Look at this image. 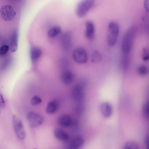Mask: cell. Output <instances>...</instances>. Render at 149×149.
<instances>
[{"label":"cell","instance_id":"cell-1","mask_svg":"<svg viewBox=\"0 0 149 149\" xmlns=\"http://www.w3.org/2000/svg\"><path fill=\"white\" fill-rule=\"evenodd\" d=\"M136 32V29L133 26L129 28L123 38L121 46L123 55H127L130 52Z\"/></svg>","mask_w":149,"mask_h":149},{"label":"cell","instance_id":"cell-2","mask_svg":"<svg viewBox=\"0 0 149 149\" xmlns=\"http://www.w3.org/2000/svg\"><path fill=\"white\" fill-rule=\"evenodd\" d=\"M95 0H81L78 3L76 8L77 16L82 18L84 17L94 6Z\"/></svg>","mask_w":149,"mask_h":149},{"label":"cell","instance_id":"cell-3","mask_svg":"<svg viewBox=\"0 0 149 149\" xmlns=\"http://www.w3.org/2000/svg\"><path fill=\"white\" fill-rule=\"evenodd\" d=\"M119 27L116 22H111L109 24L107 33V42L110 46L113 47L115 44L118 36Z\"/></svg>","mask_w":149,"mask_h":149},{"label":"cell","instance_id":"cell-4","mask_svg":"<svg viewBox=\"0 0 149 149\" xmlns=\"http://www.w3.org/2000/svg\"><path fill=\"white\" fill-rule=\"evenodd\" d=\"M16 13L14 8L9 5L2 6L0 10V16L3 20L11 21L15 18Z\"/></svg>","mask_w":149,"mask_h":149},{"label":"cell","instance_id":"cell-5","mask_svg":"<svg viewBox=\"0 0 149 149\" xmlns=\"http://www.w3.org/2000/svg\"><path fill=\"white\" fill-rule=\"evenodd\" d=\"M86 82L84 80L76 84L73 87L72 94L74 98L76 100L81 101L84 98Z\"/></svg>","mask_w":149,"mask_h":149},{"label":"cell","instance_id":"cell-6","mask_svg":"<svg viewBox=\"0 0 149 149\" xmlns=\"http://www.w3.org/2000/svg\"><path fill=\"white\" fill-rule=\"evenodd\" d=\"M26 119L30 126L34 128L42 124L44 122L43 118L39 114L33 111H30L27 114Z\"/></svg>","mask_w":149,"mask_h":149},{"label":"cell","instance_id":"cell-7","mask_svg":"<svg viewBox=\"0 0 149 149\" xmlns=\"http://www.w3.org/2000/svg\"><path fill=\"white\" fill-rule=\"evenodd\" d=\"M73 60L79 64H84L88 60V55L85 50L83 48L78 47L75 48L72 54Z\"/></svg>","mask_w":149,"mask_h":149},{"label":"cell","instance_id":"cell-8","mask_svg":"<svg viewBox=\"0 0 149 149\" xmlns=\"http://www.w3.org/2000/svg\"><path fill=\"white\" fill-rule=\"evenodd\" d=\"M13 121L15 133L17 137L20 140H23L25 137V132L21 120L16 116H13Z\"/></svg>","mask_w":149,"mask_h":149},{"label":"cell","instance_id":"cell-9","mask_svg":"<svg viewBox=\"0 0 149 149\" xmlns=\"http://www.w3.org/2000/svg\"><path fill=\"white\" fill-rule=\"evenodd\" d=\"M60 42L63 49L65 51L69 50L72 44V36L71 32L67 31L64 33L61 37Z\"/></svg>","mask_w":149,"mask_h":149},{"label":"cell","instance_id":"cell-10","mask_svg":"<svg viewBox=\"0 0 149 149\" xmlns=\"http://www.w3.org/2000/svg\"><path fill=\"white\" fill-rule=\"evenodd\" d=\"M64 147L65 148L78 149L84 144V141L83 138L81 136H77L68 141H64Z\"/></svg>","mask_w":149,"mask_h":149},{"label":"cell","instance_id":"cell-11","mask_svg":"<svg viewBox=\"0 0 149 149\" xmlns=\"http://www.w3.org/2000/svg\"><path fill=\"white\" fill-rule=\"evenodd\" d=\"M85 35L90 40L94 39L95 36V29L94 23L90 20L87 21L85 23Z\"/></svg>","mask_w":149,"mask_h":149},{"label":"cell","instance_id":"cell-12","mask_svg":"<svg viewBox=\"0 0 149 149\" xmlns=\"http://www.w3.org/2000/svg\"><path fill=\"white\" fill-rule=\"evenodd\" d=\"M74 77V73L68 69L63 70L61 75V79L62 82L66 85L72 83Z\"/></svg>","mask_w":149,"mask_h":149},{"label":"cell","instance_id":"cell-13","mask_svg":"<svg viewBox=\"0 0 149 149\" xmlns=\"http://www.w3.org/2000/svg\"><path fill=\"white\" fill-rule=\"evenodd\" d=\"M100 109L101 113L105 118H109L112 115V107L111 104L108 102L102 103L100 105Z\"/></svg>","mask_w":149,"mask_h":149},{"label":"cell","instance_id":"cell-14","mask_svg":"<svg viewBox=\"0 0 149 149\" xmlns=\"http://www.w3.org/2000/svg\"><path fill=\"white\" fill-rule=\"evenodd\" d=\"M18 32L15 29L12 31L10 36V49L11 52H16L18 47Z\"/></svg>","mask_w":149,"mask_h":149},{"label":"cell","instance_id":"cell-15","mask_svg":"<svg viewBox=\"0 0 149 149\" xmlns=\"http://www.w3.org/2000/svg\"><path fill=\"white\" fill-rule=\"evenodd\" d=\"M71 117L67 114H63L60 115L58 118L57 123L61 127L66 128L69 127L72 123Z\"/></svg>","mask_w":149,"mask_h":149},{"label":"cell","instance_id":"cell-16","mask_svg":"<svg viewBox=\"0 0 149 149\" xmlns=\"http://www.w3.org/2000/svg\"><path fill=\"white\" fill-rule=\"evenodd\" d=\"M30 53L31 60L32 62L34 63L41 56L42 51L39 48L32 47L30 48Z\"/></svg>","mask_w":149,"mask_h":149},{"label":"cell","instance_id":"cell-17","mask_svg":"<svg viewBox=\"0 0 149 149\" xmlns=\"http://www.w3.org/2000/svg\"><path fill=\"white\" fill-rule=\"evenodd\" d=\"M54 134L57 139L61 141H65L69 139V136L67 133L61 129H55L54 130Z\"/></svg>","mask_w":149,"mask_h":149},{"label":"cell","instance_id":"cell-18","mask_svg":"<svg viewBox=\"0 0 149 149\" xmlns=\"http://www.w3.org/2000/svg\"><path fill=\"white\" fill-rule=\"evenodd\" d=\"M58 107V104L57 101L55 100L50 101L47 104L46 112L49 114H54L57 111Z\"/></svg>","mask_w":149,"mask_h":149},{"label":"cell","instance_id":"cell-19","mask_svg":"<svg viewBox=\"0 0 149 149\" xmlns=\"http://www.w3.org/2000/svg\"><path fill=\"white\" fill-rule=\"evenodd\" d=\"M61 31V29L60 26L58 25H55L49 29L47 34L49 37L53 38L59 34Z\"/></svg>","mask_w":149,"mask_h":149},{"label":"cell","instance_id":"cell-20","mask_svg":"<svg viewBox=\"0 0 149 149\" xmlns=\"http://www.w3.org/2000/svg\"><path fill=\"white\" fill-rule=\"evenodd\" d=\"M102 58V55L98 51L95 50L93 52L91 57L92 62L95 63H98L100 61Z\"/></svg>","mask_w":149,"mask_h":149},{"label":"cell","instance_id":"cell-21","mask_svg":"<svg viewBox=\"0 0 149 149\" xmlns=\"http://www.w3.org/2000/svg\"><path fill=\"white\" fill-rule=\"evenodd\" d=\"M124 149H137L139 146L136 142L132 141H128L123 146Z\"/></svg>","mask_w":149,"mask_h":149},{"label":"cell","instance_id":"cell-22","mask_svg":"<svg viewBox=\"0 0 149 149\" xmlns=\"http://www.w3.org/2000/svg\"><path fill=\"white\" fill-rule=\"evenodd\" d=\"M137 72L141 75L144 76L148 74L149 69L148 67L145 65H141L138 68Z\"/></svg>","mask_w":149,"mask_h":149},{"label":"cell","instance_id":"cell-23","mask_svg":"<svg viewBox=\"0 0 149 149\" xmlns=\"http://www.w3.org/2000/svg\"><path fill=\"white\" fill-rule=\"evenodd\" d=\"M143 114L146 117L149 118V100L143 104L142 109Z\"/></svg>","mask_w":149,"mask_h":149},{"label":"cell","instance_id":"cell-24","mask_svg":"<svg viewBox=\"0 0 149 149\" xmlns=\"http://www.w3.org/2000/svg\"><path fill=\"white\" fill-rule=\"evenodd\" d=\"M127 55H123L121 61V66L123 70H125L128 65V59Z\"/></svg>","mask_w":149,"mask_h":149},{"label":"cell","instance_id":"cell-25","mask_svg":"<svg viewBox=\"0 0 149 149\" xmlns=\"http://www.w3.org/2000/svg\"><path fill=\"white\" fill-rule=\"evenodd\" d=\"M10 49V46L6 44L1 46L0 49V55L1 56H5L7 53Z\"/></svg>","mask_w":149,"mask_h":149},{"label":"cell","instance_id":"cell-26","mask_svg":"<svg viewBox=\"0 0 149 149\" xmlns=\"http://www.w3.org/2000/svg\"><path fill=\"white\" fill-rule=\"evenodd\" d=\"M42 102V99L38 96L35 95L31 98V103L32 105L35 106L40 104Z\"/></svg>","mask_w":149,"mask_h":149},{"label":"cell","instance_id":"cell-27","mask_svg":"<svg viewBox=\"0 0 149 149\" xmlns=\"http://www.w3.org/2000/svg\"><path fill=\"white\" fill-rule=\"evenodd\" d=\"M60 63L61 66L63 70L68 69L69 63L66 59L64 58L61 59Z\"/></svg>","mask_w":149,"mask_h":149},{"label":"cell","instance_id":"cell-28","mask_svg":"<svg viewBox=\"0 0 149 149\" xmlns=\"http://www.w3.org/2000/svg\"><path fill=\"white\" fill-rule=\"evenodd\" d=\"M6 102L3 97V95L1 94H0V109H3L5 106Z\"/></svg>","mask_w":149,"mask_h":149},{"label":"cell","instance_id":"cell-29","mask_svg":"<svg viewBox=\"0 0 149 149\" xmlns=\"http://www.w3.org/2000/svg\"><path fill=\"white\" fill-rule=\"evenodd\" d=\"M144 6L145 9L149 12V0H144Z\"/></svg>","mask_w":149,"mask_h":149},{"label":"cell","instance_id":"cell-30","mask_svg":"<svg viewBox=\"0 0 149 149\" xmlns=\"http://www.w3.org/2000/svg\"><path fill=\"white\" fill-rule=\"evenodd\" d=\"M144 142L146 147L149 149V135H147L145 137Z\"/></svg>","mask_w":149,"mask_h":149}]
</instances>
